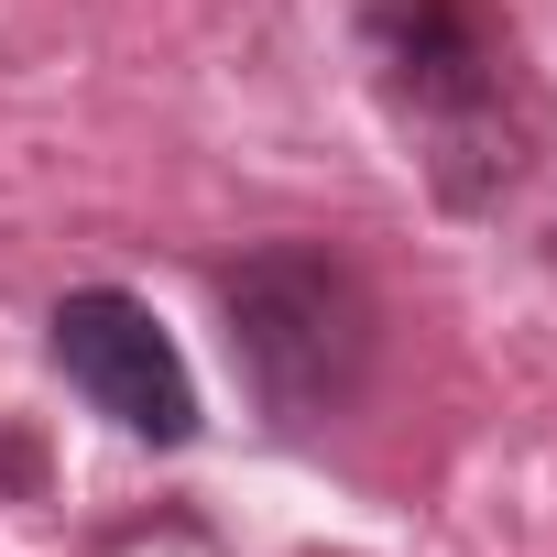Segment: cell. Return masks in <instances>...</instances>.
Returning a JSON list of instances; mask_svg holds the SVG:
<instances>
[{
	"instance_id": "cell-1",
	"label": "cell",
	"mask_w": 557,
	"mask_h": 557,
	"mask_svg": "<svg viewBox=\"0 0 557 557\" xmlns=\"http://www.w3.org/2000/svg\"><path fill=\"white\" fill-rule=\"evenodd\" d=\"M361 66L448 219H481L524 186L546 143V99L524 34L492 0H361Z\"/></svg>"
},
{
	"instance_id": "cell-2",
	"label": "cell",
	"mask_w": 557,
	"mask_h": 557,
	"mask_svg": "<svg viewBox=\"0 0 557 557\" xmlns=\"http://www.w3.org/2000/svg\"><path fill=\"white\" fill-rule=\"evenodd\" d=\"M219 318H230V361H240L251 405L285 426V437L350 416L361 383H372V350H383L372 285H361L339 251H318V240L240 251L219 273Z\"/></svg>"
},
{
	"instance_id": "cell-3",
	"label": "cell",
	"mask_w": 557,
	"mask_h": 557,
	"mask_svg": "<svg viewBox=\"0 0 557 557\" xmlns=\"http://www.w3.org/2000/svg\"><path fill=\"white\" fill-rule=\"evenodd\" d=\"M45 350H55V372H66L121 437H143V448H186V437H197V372H186V350L164 339V318H153L143 296H121V285L55 296Z\"/></svg>"
},
{
	"instance_id": "cell-4",
	"label": "cell",
	"mask_w": 557,
	"mask_h": 557,
	"mask_svg": "<svg viewBox=\"0 0 557 557\" xmlns=\"http://www.w3.org/2000/svg\"><path fill=\"white\" fill-rule=\"evenodd\" d=\"M0 492H45V459H34L12 426H0Z\"/></svg>"
}]
</instances>
